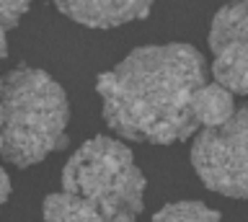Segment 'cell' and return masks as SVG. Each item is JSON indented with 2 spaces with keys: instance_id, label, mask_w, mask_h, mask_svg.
Returning a JSON list of instances; mask_svg holds the SVG:
<instances>
[{
  "instance_id": "obj_8",
  "label": "cell",
  "mask_w": 248,
  "mask_h": 222,
  "mask_svg": "<svg viewBox=\"0 0 248 222\" xmlns=\"http://www.w3.org/2000/svg\"><path fill=\"white\" fill-rule=\"evenodd\" d=\"M191 114L199 129H217L235 114V98L217 83H204L191 98Z\"/></svg>"
},
{
  "instance_id": "obj_5",
  "label": "cell",
  "mask_w": 248,
  "mask_h": 222,
  "mask_svg": "<svg viewBox=\"0 0 248 222\" xmlns=\"http://www.w3.org/2000/svg\"><path fill=\"white\" fill-rule=\"evenodd\" d=\"M62 16L80 26L91 29H114L129 21L145 18L150 13V3H57L54 5Z\"/></svg>"
},
{
  "instance_id": "obj_10",
  "label": "cell",
  "mask_w": 248,
  "mask_h": 222,
  "mask_svg": "<svg viewBox=\"0 0 248 222\" xmlns=\"http://www.w3.org/2000/svg\"><path fill=\"white\" fill-rule=\"evenodd\" d=\"M150 222H222V217L202 202H173L155 212Z\"/></svg>"
},
{
  "instance_id": "obj_9",
  "label": "cell",
  "mask_w": 248,
  "mask_h": 222,
  "mask_svg": "<svg viewBox=\"0 0 248 222\" xmlns=\"http://www.w3.org/2000/svg\"><path fill=\"white\" fill-rule=\"evenodd\" d=\"M225 44H248V3L225 5L215 13L209 26V49Z\"/></svg>"
},
{
  "instance_id": "obj_1",
  "label": "cell",
  "mask_w": 248,
  "mask_h": 222,
  "mask_svg": "<svg viewBox=\"0 0 248 222\" xmlns=\"http://www.w3.org/2000/svg\"><path fill=\"white\" fill-rule=\"evenodd\" d=\"M207 83L204 57L191 44L137 47L96 78L108 129L132 142L173 145L197 132L194 93Z\"/></svg>"
},
{
  "instance_id": "obj_4",
  "label": "cell",
  "mask_w": 248,
  "mask_h": 222,
  "mask_svg": "<svg viewBox=\"0 0 248 222\" xmlns=\"http://www.w3.org/2000/svg\"><path fill=\"white\" fill-rule=\"evenodd\" d=\"M202 183L222 196L248 199V104L217 129H202L191 145Z\"/></svg>"
},
{
  "instance_id": "obj_13",
  "label": "cell",
  "mask_w": 248,
  "mask_h": 222,
  "mask_svg": "<svg viewBox=\"0 0 248 222\" xmlns=\"http://www.w3.org/2000/svg\"><path fill=\"white\" fill-rule=\"evenodd\" d=\"M8 55V42H5V31L0 29V59H5Z\"/></svg>"
},
{
  "instance_id": "obj_7",
  "label": "cell",
  "mask_w": 248,
  "mask_h": 222,
  "mask_svg": "<svg viewBox=\"0 0 248 222\" xmlns=\"http://www.w3.org/2000/svg\"><path fill=\"white\" fill-rule=\"evenodd\" d=\"M215 83L232 96H248V44H225L212 49Z\"/></svg>"
},
{
  "instance_id": "obj_6",
  "label": "cell",
  "mask_w": 248,
  "mask_h": 222,
  "mask_svg": "<svg viewBox=\"0 0 248 222\" xmlns=\"http://www.w3.org/2000/svg\"><path fill=\"white\" fill-rule=\"evenodd\" d=\"M44 222H137L135 214H106L85 199L57 191L44 199Z\"/></svg>"
},
{
  "instance_id": "obj_14",
  "label": "cell",
  "mask_w": 248,
  "mask_h": 222,
  "mask_svg": "<svg viewBox=\"0 0 248 222\" xmlns=\"http://www.w3.org/2000/svg\"><path fill=\"white\" fill-rule=\"evenodd\" d=\"M0 127H3V111H0ZM0 152H3V137H0Z\"/></svg>"
},
{
  "instance_id": "obj_3",
  "label": "cell",
  "mask_w": 248,
  "mask_h": 222,
  "mask_svg": "<svg viewBox=\"0 0 248 222\" xmlns=\"http://www.w3.org/2000/svg\"><path fill=\"white\" fill-rule=\"evenodd\" d=\"M145 173L124 142L111 137H91L83 142L62 168V191L96 204L106 214L142 212Z\"/></svg>"
},
{
  "instance_id": "obj_12",
  "label": "cell",
  "mask_w": 248,
  "mask_h": 222,
  "mask_svg": "<svg viewBox=\"0 0 248 222\" xmlns=\"http://www.w3.org/2000/svg\"><path fill=\"white\" fill-rule=\"evenodd\" d=\"M11 196V178H8L5 168L0 165V207L5 204V199Z\"/></svg>"
},
{
  "instance_id": "obj_11",
  "label": "cell",
  "mask_w": 248,
  "mask_h": 222,
  "mask_svg": "<svg viewBox=\"0 0 248 222\" xmlns=\"http://www.w3.org/2000/svg\"><path fill=\"white\" fill-rule=\"evenodd\" d=\"M29 3H0V29L8 31L21 21L23 13H29Z\"/></svg>"
},
{
  "instance_id": "obj_2",
  "label": "cell",
  "mask_w": 248,
  "mask_h": 222,
  "mask_svg": "<svg viewBox=\"0 0 248 222\" xmlns=\"http://www.w3.org/2000/svg\"><path fill=\"white\" fill-rule=\"evenodd\" d=\"M3 155L8 163L29 168L67 145L70 101L49 73L18 65L0 75Z\"/></svg>"
}]
</instances>
